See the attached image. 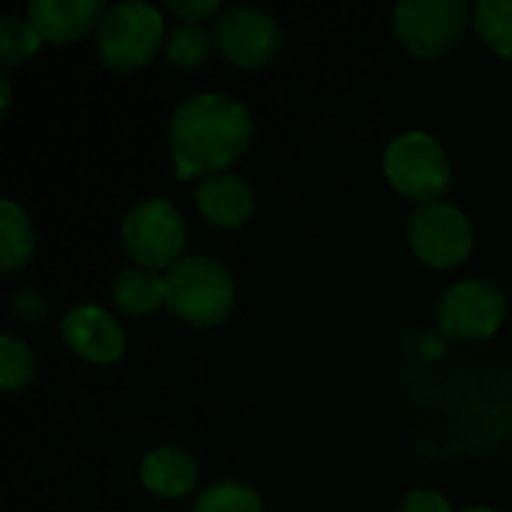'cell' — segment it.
I'll return each mask as SVG.
<instances>
[{"label": "cell", "mask_w": 512, "mask_h": 512, "mask_svg": "<svg viewBox=\"0 0 512 512\" xmlns=\"http://www.w3.org/2000/svg\"><path fill=\"white\" fill-rule=\"evenodd\" d=\"M252 141L249 111L225 93H198L168 120V147L177 180L216 177L237 162Z\"/></svg>", "instance_id": "1"}, {"label": "cell", "mask_w": 512, "mask_h": 512, "mask_svg": "<svg viewBox=\"0 0 512 512\" xmlns=\"http://www.w3.org/2000/svg\"><path fill=\"white\" fill-rule=\"evenodd\" d=\"M168 309L192 327H216L234 309V279L231 273L204 255L180 258L168 273Z\"/></svg>", "instance_id": "2"}, {"label": "cell", "mask_w": 512, "mask_h": 512, "mask_svg": "<svg viewBox=\"0 0 512 512\" xmlns=\"http://www.w3.org/2000/svg\"><path fill=\"white\" fill-rule=\"evenodd\" d=\"M384 174L393 189L411 201L432 204L453 183V165L429 132H402L384 153Z\"/></svg>", "instance_id": "3"}, {"label": "cell", "mask_w": 512, "mask_h": 512, "mask_svg": "<svg viewBox=\"0 0 512 512\" xmlns=\"http://www.w3.org/2000/svg\"><path fill=\"white\" fill-rule=\"evenodd\" d=\"M165 45V24L159 9L147 3H117L96 27V48L105 66L132 72L144 66Z\"/></svg>", "instance_id": "4"}, {"label": "cell", "mask_w": 512, "mask_h": 512, "mask_svg": "<svg viewBox=\"0 0 512 512\" xmlns=\"http://www.w3.org/2000/svg\"><path fill=\"white\" fill-rule=\"evenodd\" d=\"M123 246L135 267L162 270L174 267L186 246V222L180 210L165 198H147L135 204L123 219Z\"/></svg>", "instance_id": "5"}, {"label": "cell", "mask_w": 512, "mask_h": 512, "mask_svg": "<svg viewBox=\"0 0 512 512\" xmlns=\"http://www.w3.org/2000/svg\"><path fill=\"white\" fill-rule=\"evenodd\" d=\"M468 24V6L462 0H402L393 9L396 39L414 57L447 54Z\"/></svg>", "instance_id": "6"}, {"label": "cell", "mask_w": 512, "mask_h": 512, "mask_svg": "<svg viewBox=\"0 0 512 512\" xmlns=\"http://www.w3.org/2000/svg\"><path fill=\"white\" fill-rule=\"evenodd\" d=\"M408 240L423 264L435 270H450L468 261L474 249V228L459 207L432 201V204H420L417 213L411 216Z\"/></svg>", "instance_id": "7"}, {"label": "cell", "mask_w": 512, "mask_h": 512, "mask_svg": "<svg viewBox=\"0 0 512 512\" xmlns=\"http://www.w3.org/2000/svg\"><path fill=\"white\" fill-rule=\"evenodd\" d=\"M507 318L504 294L483 279H465L444 291L438 303V324L450 339H489Z\"/></svg>", "instance_id": "8"}, {"label": "cell", "mask_w": 512, "mask_h": 512, "mask_svg": "<svg viewBox=\"0 0 512 512\" xmlns=\"http://www.w3.org/2000/svg\"><path fill=\"white\" fill-rule=\"evenodd\" d=\"M216 45L234 66L258 69L279 54L282 33L267 12L252 6H234L219 15Z\"/></svg>", "instance_id": "9"}, {"label": "cell", "mask_w": 512, "mask_h": 512, "mask_svg": "<svg viewBox=\"0 0 512 512\" xmlns=\"http://www.w3.org/2000/svg\"><path fill=\"white\" fill-rule=\"evenodd\" d=\"M60 336L72 354L93 366L117 363L126 351V333L99 306H75L60 318Z\"/></svg>", "instance_id": "10"}, {"label": "cell", "mask_w": 512, "mask_h": 512, "mask_svg": "<svg viewBox=\"0 0 512 512\" xmlns=\"http://www.w3.org/2000/svg\"><path fill=\"white\" fill-rule=\"evenodd\" d=\"M102 0H33L27 18L39 30L42 42H75L105 18Z\"/></svg>", "instance_id": "11"}, {"label": "cell", "mask_w": 512, "mask_h": 512, "mask_svg": "<svg viewBox=\"0 0 512 512\" xmlns=\"http://www.w3.org/2000/svg\"><path fill=\"white\" fill-rule=\"evenodd\" d=\"M195 204H198L201 216L210 225L240 228V225L249 222V216L255 210V195H252V186L243 177L216 174V177H207L195 189Z\"/></svg>", "instance_id": "12"}, {"label": "cell", "mask_w": 512, "mask_h": 512, "mask_svg": "<svg viewBox=\"0 0 512 512\" xmlns=\"http://www.w3.org/2000/svg\"><path fill=\"white\" fill-rule=\"evenodd\" d=\"M138 477H141V486L150 495L165 498V501H174V498H186L195 489V483H198V465H195V459L186 450L159 447V450H153V453L144 456Z\"/></svg>", "instance_id": "13"}, {"label": "cell", "mask_w": 512, "mask_h": 512, "mask_svg": "<svg viewBox=\"0 0 512 512\" xmlns=\"http://www.w3.org/2000/svg\"><path fill=\"white\" fill-rule=\"evenodd\" d=\"M111 300L120 312L126 315H150L168 300V285L165 276L147 267H126L114 276L111 285Z\"/></svg>", "instance_id": "14"}, {"label": "cell", "mask_w": 512, "mask_h": 512, "mask_svg": "<svg viewBox=\"0 0 512 512\" xmlns=\"http://www.w3.org/2000/svg\"><path fill=\"white\" fill-rule=\"evenodd\" d=\"M33 249H36V234H33L27 213L15 201H3L0 204V270L6 276L24 270V264L33 258Z\"/></svg>", "instance_id": "15"}, {"label": "cell", "mask_w": 512, "mask_h": 512, "mask_svg": "<svg viewBox=\"0 0 512 512\" xmlns=\"http://www.w3.org/2000/svg\"><path fill=\"white\" fill-rule=\"evenodd\" d=\"M474 30L504 60H512V0H480L474 6Z\"/></svg>", "instance_id": "16"}, {"label": "cell", "mask_w": 512, "mask_h": 512, "mask_svg": "<svg viewBox=\"0 0 512 512\" xmlns=\"http://www.w3.org/2000/svg\"><path fill=\"white\" fill-rule=\"evenodd\" d=\"M165 57L180 69H198L210 57V36L201 24H174L162 45Z\"/></svg>", "instance_id": "17"}, {"label": "cell", "mask_w": 512, "mask_h": 512, "mask_svg": "<svg viewBox=\"0 0 512 512\" xmlns=\"http://www.w3.org/2000/svg\"><path fill=\"white\" fill-rule=\"evenodd\" d=\"M39 45H42V36L30 18H18V15L0 18V63L6 69L36 54Z\"/></svg>", "instance_id": "18"}, {"label": "cell", "mask_w": 512, "mask_h": 512, "mask_svg": "<svg viewBox=\"0 0 512 512\" xmlns=\"http://www.w3.org/2000/svg\"><path fill=\"white\" fill-rule=\"evenodd\" d=\"M192 512H264V504H261V495L255 489L234 483V480H225V483L210 486L195 501Z\"/></svg>", "instance_id": "19"}, {"label": "cell", "mask_w": 512, "mask_h": 512, "mask_svg": "<svg viewBox=\"0 0 512 512\" xmlns=\"http://www.w3.org/2000/svg\"><path fill=\"white\" fill-rule=\"evenodd\" d=\"M30 378H33L30 348L21 339L6 333L0 339V390H6V393L21 390L24 384H30Z\"/></svg>", "instance_id": "20"}, {"label": "cell", "mask_w": 512, "mask_h": 512, "mask_svg": "<svg viewBox=\"0 0 512 512\" xmlns=\"http://www.w3.org/2000/svg\"><path fill=\"white\" fill-rule=\"evenodd\" d=\"M168 9L180 15L186 24H201L219 12V3L216 0H168Z\"/></svg>", "instance_id": "21"}, {"label": "cell", "mask_w": 512, "mask_h": 512, "mask_svg": "<svg viewBox=\"0 0 512 512\" xmlns=\"http://www.w3.org/2000/svg\"><path fill=\"white\" fill-rule=\"evenodd\" d=\"M399 512H453V507L444 495L429 492V489H417L402 501Z\"/></svg>", "instance_id": "22"}, {"label": "cell", "mask_w": 512, "mask_h": 512, "mask_svg": "<svg viewBox=\"0 0 512 512\" xmlns=\"http://www.w3.org/2000/svg\"><path fill=\"white\" fill-rule=\"evenodd\" d=\"M9 309H12V315L21 318V321H42V318H45V303H42V297L33 294V291H18V294H12Z\"/></svg>", "instance_id": "23"}, {"label": "cell", "mask_w": 512, "mask_h": 512, "mask_svg": "<svg viewBox=\"0 0 512 512\" xmlns=\"http://www.w3.org/2000/svg\"><path fill=\"white\" fill-rule=\"evenodd\" d=\"M9 96H12V90H9V78H6V75H0V111H6V108H9Z\"/></svg>", "instance_id": "24"}, {"label": "cell", "mask_w": 512, "mask_h": 512, "mask_svg": "<svg viewBox=\"0 0 512 512\" xmlns=\"http://www.w3.org/2000/svg\"><path fill=\"white\" fill-rule=\"evenodd\" d=\"M462 512H495V510H489V507H468V510H462Z\"/></svg>", "instance_id": "25"}]
</instances>
